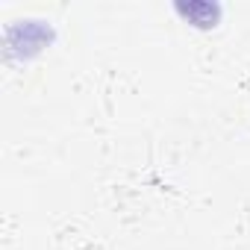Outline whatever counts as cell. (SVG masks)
Returning a JSON list of instances; mask_svg holds the SVG:
<instances>
[{"label": "cell", "mask_w": 250, "mask_h": 250, "mask_svg": "<svg viewBox=\"0 0 250 250\" xmlns=\"http://www.w3.org/2000/svg\"><path fill=\"white\" fill-rule=\"evenodd\" d=\"M183 15H188V18H194L200 27H209V24H215V18H218V6H212V3H188V6H177Z\"/></svg>", "instance_id": "obj_1"}]
</instances>
